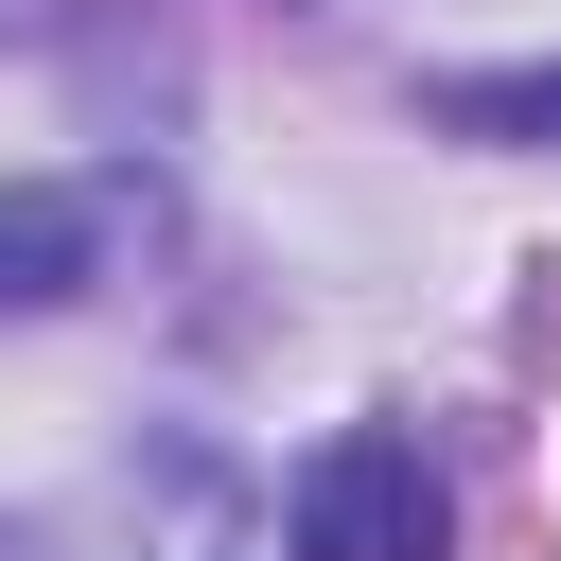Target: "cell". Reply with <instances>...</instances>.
<instances>
[{"label": "cell", "mask_w": 561, "mask_h": 561, "mask_svg": "<svg viewBox=\"0 0 561 561\" xmlns=\"http://www.w3.org/2000/svg\"><path fill=\"white\" fill-rule=\"evenodd\" d=\"M88 263H105V193H53V175H18V193H0V298L35 316V298H70Z\"/></svg>", "instance_id": "cell-2"}, {"label": "cell", "mask_w": 561, "mask_h": 561, "mask_svg": "<svg viewBox=\"0 0 561 561\" xmlns=\"http://www.w3.org/2000/svg\"><path fill=\"white\" fill-rule=\"evenodd\" d=\"M421 123L438 140H561V70H438Z\"/></svg>", "instance_id": "cell-3"}, {"label": "cell", "mask_w": 561, "mask_h": 561, "mask_svg": "<svg viewBox=\"0 0 561 561\" xmlns=\"http://www.w3.org/2000/svg\"><path fill=\"white\" fill-rule=\"evenodd\" d=\"M438 543H456V491H438L421 438L351 421V438L298 456V561H438Z\"/></svg>", "instance_id": "cell-1"}]
</instances>
